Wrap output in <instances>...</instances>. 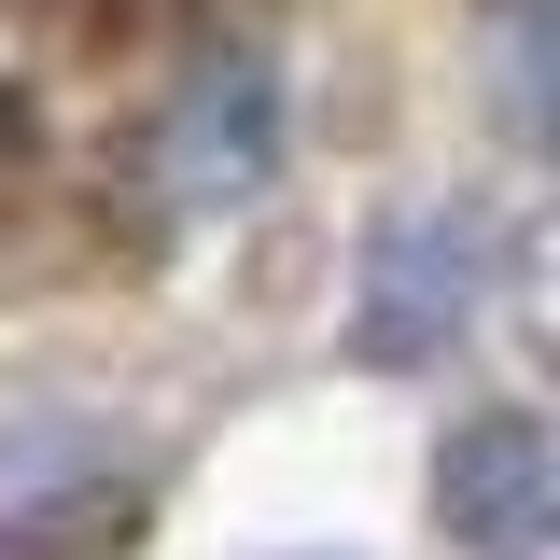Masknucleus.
<instances>
[{
  "mask_svg": "<svg viewBox=\"0 0 560 560\" xmlns=\"http://www.w3.org/2000/svg\"><path fill=\"white\" fill-rule=\"evenodd\" d=\"M477 308H490V238H477L463 197H420L364 238V280H350L364 364H434V350L477 337Z\"/></svg>",
  "mask_w": 560,
  "mask_h": 560,
  "instance_id": "nucleus-1",
  "label": "nucleus"
},
{
  "mask_svg": "<svg viewBox=\"0 0 560 560\" xmlns=\"http://www.w3.org/2000/svg\"><path fill=\"white\" fill-rule=\"evenodd\" d=\"M267 168H280V70L253 43H224V57H197L168 84L154 183H168V210H238V197H267Z\"/></svg>",
  "mask_w": 560,
  "mask_h": 560,
  "instance_id": "nucleus-2",
  "label": "nucleus"
},
{
  "mask_svg": "<svg viewBox=\"0 0 560 560\" xmlns=\"http://www.w3.org/2000/svg\"><path fill=\"white\" fill-rule=\"evenodd\" d=\"M434 518H448V547L477 560H533L560 533V448L533 407H477L448 448H434Z\"/></svg>",
  "mask_w": 560,
  "mask_h": 560,
  "instance_id": "nucleus-3",
  "label": "nucleus"
},
{
  "mask_svg": "<svg viewBox=\"0 0 560 560\" xmlns=\"http://www.w3.org/2000/svg\"><path fill=\"white\" fill-rule=\"evenodd\" d=\"M57 14H113V0H57Z\"/></svg>",
  "mask_w": 560,
  "mask_h": 560,
  "instance_id": "nucleus-4",
  "label": "nucleus"
}]
</instances>
